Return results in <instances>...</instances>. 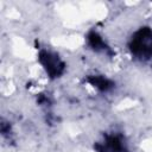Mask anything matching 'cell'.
I'll return each mask as SVG.
<instances>
[{
  "instance_id": "6da1fadb",
  "label": "cell",
  "mask_w": 152,
  "mask_h": 152,
  "mask_svg": "<svg viewBox=\"0 0 152 152\" xmlns=\"http://www.w3.org/2000/svg\"><path fill=\"white\" fill-rule=\"evenodd\" d=\"M128 50L131 55L140 61H148L152 58V28L141 26L135 30L129 40Z\"/></svg>"
},
{
  "instance_id": "7a4b0ae2",
  "label": "cell",
  "mask_w": 152,
  "mask_h": 152,
  "mask_svg": "<svg viewBox=\"0 0 152 152\" xmlns=\"http://www.w3.org/2000/svg\"><path fill=\"white\" fill-rule=\"evenodd\" d=\"M38 63L42 65L45 74L52 80L61 77L65 71L64 61L59 57V55L57 52L48 50V49L39 50Z\"/></svg>"
},
{
  "instance_id": "3957f363",
  "label": "cell",
  "mask_w": 152,
  "mask_h": 152,
  "mask_svg": "<svg viewBox=\"0 0 152 152\" xmlns=\"http://www.w3.org/2000/svg\"><path fill=\"white\" fill-rule=\"evenodd\" d=\"M96 152H128L126 139L120 133H107L94 146Z\"/></svg>"
},
{
  "instance_id": "277c9868",
  "label": "cell",
  "mask_w": 152,
  "mask_h": 152,
  "mask_svg": "<svg viewBox=\"0 0 152 152\" xmlns=\"http://www.w3.org/2000/svg\"><path fill=\"white\" fill-rule=\"evenodd\" d=\"M87 40L88 44L90 45V48L96 51V52H103V53H109L110 48L108 46V44L106 43V40L95 31H91L87 34Z\"/></svg>"
},
{
  "instance_id": "5b68a950",
  "label": "cell",
  "mask_w": 152,
  "mask_h": 152,
  "mask_svg": "<svg viewBox=\"0 0 152 152\" xmlns=\"http://www.w3.org/2000/svg\"><path fill=\"white\" fill-rule=\"evenodd\" d=\"M88 82L94 88L99 89L100 91H108L114 86V82L112 80L104 77L103 75H94V76H90L88 78Z\"/></svg>"
}]
</instances>
